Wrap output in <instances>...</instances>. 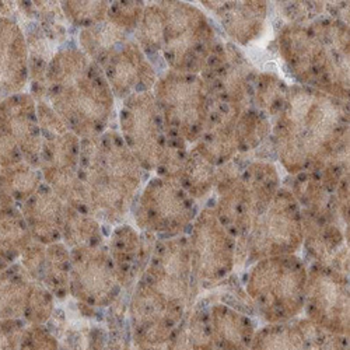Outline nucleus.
<instances>
[{"instance_id":"obj_1","label":"nucleus","mask_w":350,"mask_h":350,"mask_svg":"<svg viewBox=\"0 0 350 350\" xmlns=\"http://www.w3.org/2000/svg\"><path fill=\"white\" fill-rule=\"evenodd\" d=\"M275 152L293 175L321 171L349 149V105L310 85H290L275 120Z\"/></svg>"},{"instance_id":"obj_2","label":"nucleus","mask_w":350,"mask_h":350,"mask_svg":"<svg viewBox=\"0 0 350 350\" xmlns=\"http://www.w3.org/2000/svg\"><path fill=\"white\" fill-rule=\"evenodd\" d=\"M45 101L79 139H92L108 129L115 97L101 68L72 44L48 65Z\"/></svg>"},{"instance_id":"obj_3","label":"nucleus","mask_w":350,"mask_h":350,"mask_svg":"<svg viewBox=\"0 0 350 350\" xmlns=\"http://www.w3.org/2000/svg\"><path fill=\"white\" fill-rule=\"evenodd\" d=\"M77 172L90 213L105 227L124 224L146 180V172L120 132L107 129L80 139Z\"/></svg>"},{"instance_id":"obj_4","label":"nucleus","mask_w":350,"mask_h":350,"mask_svg":"<svg viewBox=\"0 0 350 350\" xmlns=\"http://www.w3.org/2000/svg\"><path fill=\"white\" fill-rule=\"evenodd\" d=\"M307 265L297 255L256 260L245 273L244 287L255 312L268 324L286 323L304 311Z\"/></svg>"},{"instance_id":"obj_5","label":"nucleus","mask_w":350,"mask_h":350,"mask_svg":"<svg viewBox=\"0 0 350 350\" xmlns=\"http://www.w3.org/2000/svg\"><path fill=\"white\" fill-rule=\"evenodd\" d=\"M301 208L290 189L279 188L252 221L248 236L236 243V267L248 268L256 260L296 255L303 248Z\"/></svg>"},{"instance_id":"obj_6","label":"nucleus","mask_w":350,"mask_h":350,"mask_svg":"<svg viewBox=\"0 0 350 350\" xmlns=\"http://www.w3.org/2000/svg\"><path fill=\"white\" fill-rule=\"evenodd\" d=\"M153 94L161 111L167 136L185 143L199 140L213 104L209 87L199 75L164 70Z\"/></svg>"},{"instance_id":"obj_7","label":"nucleus","mask_w":350,"mask_h":350,"mask_svg":"<svg viewBox=\"0 0 350 350\" xmlns=\"http://www.w3.org/2000/svg\"><path fill=\"white\" fill-rule=\"evenodd\" d=\"M164 21L163 56L168 68L181 73H203L219 42L209 20L184 2H161Z\"/></svg>"},{"instance_id":"obj_8","label":"nucleus","mask_w":350,"mask_h":350,"mask_svg":"<svg viewBox=\"0 0 350 350\" xmlns=\"http://www.w3.org/2000/svg\"><path fill=\"white\" fill-rule=\"evenodd\" d=\"M131 215L140 231L172 239L188 234L198 205L177 181L154 177L142 188Z\"/></svg>"},{"instance_id":"obj_9","label":"nucleus","mask_w":350,"mask_h":350,"mask_svg":"<svg viewBox=\"0 0 350 350\" xmlns=\"http://www.w3.org/2000/svg\"><path fill=\"white\" fill-rule=\"evenodd\" d=\"M192 272L200 290H211L224 282L236 268V240L205 206L188 231Z\"/></svg>"},{"instance_id":"obj_10","label":"nucleus","mask_w":350,"mask_h":350,"mask_svg":"<svg viewBox=\"0 0 350 350\" xmlns=\"http://www.w3.org/2000/svg\"><path fill=\"white\" fill-rule=\"evenodd\" d=\"M139 279L152 286L175 307L188 311L196 303L199 287L192 272L187 234L157 239L148 265Z\"/></svg>"},{"instance_id":"obj_11","label":"nucleus","mask_w":350,"mask_h":350,"mask_svg":"<svg viewBox=\"0 0 350 350\" xmlns=\"http://www.w3.org/2000/svg\"><path fill=\"white\" fill-rule=\"evenodd\" d=\"M121 136L140 167L156 171L167 146V131L153 92L133 94L120 109Z\"/></svg>"},{"instance_id":"obj_12","label":"nucleus","mask_w":350,"mask_h":350,"mask_svg":"<svg viewBox=\"0 0 350 350\" xmlns=\"http://www.w3.org/2000/svg\"><path fill=\"white\" fill-rule=\"evenodd\" d=\"M122 284L108 247L70 250L69 295L80 304L107 310L120 297Z\"/></svg>"},{"instance_id":"obj_13","label":"nucleus","mask_w":350,"mask_h":350,"mask_svg":"<svg viewBox=\"0 0 350 350\" xmlns=\"http://www.w3.org/2000/svg\"><path fill=\"white\" fill-rule=\"evenodd\" d=\"M187 311L139 279L128 304V321L135 350H165L167 340Z\"/></svg>"},{"instance_id":"obj_14","label":"nucleus","mask_w":350,"mask_h":350,"mask_svg":"<svg viewBox=\"0 0 350 350\" xmlns=\"http://www.w3.org/2000/svg\"><path fill=\"white\" fill-rule=\"evenodd\" d=\"M304 312L321 329L349 336V276L311 264L307 268Z\"/></svg>"},{"instance_id":"obj_15","label":"nucleus","mask_w":350,"mask_h":350,"mask_svg":"<svg viewBox=\"0 0 350 350\" xmlns=\"http://www.w3.org/2000/svg\"><path fill=\"white\" fill-rule=\"evenodd\" d=\"M100 68L113 97L121 101L133 94L153 92L159 77V72L132 37L116 45Z\"/></svg>"},{"instance_id":"obj_16","label":"nucleus","mask_w":350,"mask_h":350,"mask_svg":"<svg viewBox=\"0 0 350 350\" xmlns=\"http://www.w3.org/2000/svg\"><path fill=\"white\" fill-rule=\"evenodd\" d=\"M0 131L17 143L28 164L40 168L41 129L37 103L31 94H14L0 103Z\"/></svg>"},{"instance_id":"obj_17","label":"nucleus","mask_w":350,"mask_h":350,"mask_svg":"<svg viewBox=\"0 0 350 350\" xmlns=\"http://www.w3.org/2000/svg\"><path fill=\"white\" fill-rule=\"evenodd\" d=\"M157 237L129 226H115L108 239V251L118 273L122 290L132 291L150 259Z\"/></svg>"},{"instance_id":"obj_18","label":"nucleus","mask_w":350,"mask_h":350,"mask_svg":"<svg viewBox=\"0 0 350 350\" xmlns=\"http://www.w3.org/2000/svg\"><path fill=\"white\" fill-rule=\"evenodd\" d=\"M30 278L44 286L55 300L69 296L70 250L61 241L49 245L33 241L18 259Z\"/></svg>"},{"instance_id":"obj_19","label":"nucleus","mask_w":350,"mask_h":350,"mask_svg":"<svg viewBox=\"0 0 350 350\" xmlns=\"http://www.w3.org/2000/svg\"><path fill=\"white\" fill-rule=\"evenodd\" d=\"M37 103L41 129V170H77L80 139L68 129L46 101Z\"/></svg>"},{"instance_id":"obj_20","label":"nucleus","mask_w":350,"mask_h":350,"mask_svg":"<svg viewBox=\"0 0 350 350\" xmlns=\"http://www.w3.org/2000/svg\"><path fill=\"white\" fill-rule=\"evenodd\" d=\"M30 80L25 36L16 18L0 16V103L24 93Z\"/></svg>"},{"instance_id":"obj_21","label":"nucleus","mask_w":350,"mask_h":350,"mask_svg":"<svg viewBox=\"0 0 350 350\" xmlns=\"http://www.w3.org/2000/svg\"><path fill=\"white\" fill-rule=\"evenodd\" d=\"M65 203L42 183L40 188L18 206L33 241L44 245L62 241Z\"/></svg>"},{"instance_id":"obj_22","label":"nucleus","mask_w":350,"mask_h":350,"mask_svg":"<svg viewBox=\"0 0 350 350\" xmlns=\"http://www.w3.org/2000/svg\"><path fill=\"white\" fill-rule=\"evenodd\" d=\"M205 300L215 350H250L256 332L252 318L224 303Z\"/></svg>"},{"instance_id":"obj_23","label":"nucleus","mask_w":350,"mask_h":350,"mask_svg":"<svg viewBox=\"0 0 350 350\" xmlns=\"http://www.w3.org/2000/svg\"><path fill=\"white\" fill-rule=\"evenodd\" d=\"M219 17L232 40L248 45L259 38L268 17V2H203Z\"/></svg>"},{"instance_id":"obj_24","label":"nucleus","mask_w":350,"mask_h":350,"mask_svg":"<svg viewBox=\"0 0 350 350\" xmlns=\"http://www.w3.org/2000/svg\"><path fill=\"white\" fill-rule=\"evenodd\" d=\"M319 331L308 318L268 324L256 329L251 350H303Z\"/></svg>"},{"instance_id":"obj_25","label":"nucleus","mask_w":350,"mask_h":350,"mask_svg":"<svg viewBox=\"0 0 350 350\" xmlns=\"http://www.w3.org/2000/svg\"><path fill=\"white\" fill-rule=\"evenodd\" d=\"M165 350H215L205 299L195 303L184 314L171 332Z\"/></svg>"},{"instance_id":"obj_26","label":"nucleus","mask_w":350,"mask_h":350,"mask_svg":"<svg viewBox=\"0 0 350 350\" xmlns=\"http://www.w3.org/2000/svg\"><path fill=\"white\" fill-rule=\"evenodd\" d=\"M33 283L20 262L0 272V321L23 319Z\"/></svg>"},{"instance_id":"obj_27","label":"nucleus","mask_w":350,"mask_h":350,"mask_svg":"<svg viewBox=\"0 0 350 350\" xmlns=\"http://www.w3.org/2000/svg\"><path fill=\"white\" fill-rule=\"evenodd\" d=\"M62 243L69 250L101 247L105 244V226L89 212L65 206Z\"/></svg>"},{"instance_id":"obj_28","label":"nucleus","mask_w":350,"mask_h":350,"mask_svg":"<svg viewBox=\"0 0 350 350\" xmlns=\"http://www.w3.org/2000/svg\"><path fill=\"white\" fill-rule=\"evenodd\" d=\"M33 243L30 231L17 205L0 211V259L10 267Z\"/></svg>"},{"instance_id":"obj_29","label":"nucleus","mask_w":350,"mask_h":350,"mask_svg":"<svg viewBox=\"0 0 350 350\" xmlns=\"http://www.w3.org/2000/svg\"><path fill=\"white\" fill-rule=\"evenodd\" d=\"M129 38L131 33L105 18L93 27L80 30L79 45L80 49L100 66V64L105 59V56L116 45H120Z\"/></svg>"},{"instance_id":"obj_30","label":"nucleus","mask_w":350,"mask_h":350,"mask_svg":"<svg viewBox=\"0 0 350 350\" xmlns=\"http://www.w3.org/2000/svg\"><path fill=\"white\" fill-rule=\"evenodd\" d=\"M216 167L193 148L188 150L178 184L195 200H199L212 193L216 187Z\"/></svg>"},{"instance_id":"obj_31","label":"nucleus","mask_w":350,"mask_h":350,"mask_svg":"<svg viewBox=\"0 0 350 350\" xmlns=\"http://www.w3.org/2000/svg\"><path fill=\"white\" fill-rule=\"evenodd\" d=\"M42 183L41 170L25 160L0 172V192L8 195L17 206L30 198Z\"/></svg>"},{"instance_id":"obj_32","label":"nucleus","mask_w":350,"mask_h":350,"mask_svg":"<svg viewBox=\"0 0 350 350\" xmlns=\"http://www.w3.org/2000/svg\"><path fill=\"white\" fill-rule=\"evenodd\" d=\"M288 85L276 75L256 73L254 80V108L271 121L282 112Z\"/></svg>"},{"instance_id":"obj_33","label":"nucleus","mask_w":350,"mask_h":350,"mask_svg":"<svg viewBox=\"0 0 350 350\" xmlns=\"http://www.w3.org/2000/svg\"><path fill=\"white\" fill-rule=\"evenodd\" d=\"M163 33L164 21L160 5L144 6L142 18L133 33V40L142 48L144 55L148 56V59L153 66L156 59H160L159 56L163 49Z\"/></svg>"},{"instance_id":"obj_34","label":"nucleus","mask_w":350,"mask_h":350,"mask_svg":"<svg viewBox=\"0 0 350 350\" xmlns=\"http://www.w3.org/2000/svg\"><path fill=\"white\" fill-rule=\"evenodd\" d=\"M61 9L72 25L84 30L107 18L108 2H61Z\"/></svg>"},{"instance_id":"obj_35","label":"nucleus","mask_w":350,"mask_h":350,"mask_svg":"<svg viewBox=\"0 0 350 350\" xmlns=\"http://www.w3.org/2000/svg\"><path fill=\"white\" fill-rule=\"evenodd\" d=\"M55 297L44 286L34 282L31 287L30 299L23 315L27 325H45L49 323L55 312Z\"/></svg>"},{"instance_id":"obj_36","label":"nucleus","mask_w":350,"mask_h":350,"mask_svg":"<svg viewBox=\"0 0 350 350\" xmlns=\"http://www.w3.org/2000/svg\"><path fill=\"white\" fill-rule=\"evenodd\" d=\"M107 339L101 350H135L128 315L105 314Z\"/></svg>"},{"instance_id":"obj_37","label":"nucleus","mask_w":350,"mask_h":350,"mask_svg":"<svg viewBox=\"0 0 350 350\" xmlns=\"http://www.w3.org/2000/svg\"><path fill=\"white\" fill-rule=\"evenodd\" d=\"M143 10V2H115L109 5L107 18L132 34L142 18Z\"/></svg>"},{"instance_id":"obj_38","label":"nucleus","mask_w":350,"mask_h":350,"mask_svg":"<svg viewBox=\"0 0 350 350\" xmlns=\"http://www.w3.org/2000/svg\"><path fill=\"white\" fill-rule=\"evenodd\" d=\"M25 327L23 319L0 321V350H18Z\"/></svg>"},{"instance_id":"obj_39","label":"nucleus","mask_w":350,"mask_h":350,"mask_svg":"<svg viewBox=\"0 0 350 350\" xmlns=\"http://www.w3.org/2000/svg\"><path fill=\"white\" fill-rule=\"evenodd\" d=\"M349 336L336 335L321 329L303 350H347Z\"/></svg>"},{"instance_id":"obj_40","label":"nucleus","mask_w":350,"mask_h":350,"mask_svg":"<svg viewBox=\"0 0 350 350\" xmlns=\"http://www.w3.org/2000/svg\"><path fill=\"white\" fill-rule=\"evenodd\" d=\"M24 161L17 143L5 132L0 131V172Z\"/></svg>"},{"instance_id":"obj_41","label":"nucleus","mask_w":350,"mask_h":350,"mask_svg":"<svg viewBox=\"0 0 350 350\" xmlns=\"http://www.w3.org/2000/svg\"><path fill=\"white\" fill-rule=\"evenodd\" d=\"M16 205V203L5 193L0 192V211H3L5 208H9V206H13Z\"/></svg>"},{"instance_id":"obj_42","label":"nucleus","mask_w":350,"mask_h":350,"mask_svg":"<svg viewBox=\"0 0 350 350\" xmlns=\"http://www.w3.org/2000/svg\"><path fill=\"white\" fill-rule=\"evenodd\" d=\"M9 268V265L6 264V262H3L2 259H0V272H3L5 269H8Z\"/></svg>"},{"instance_id":"obj_43","label":"nucleus","mask_w":350,"mask_h":350,"mask_svg":"<svg viewBox=\"0 0 350 350\" xmlns=\"http://www.w3.org/2000/svg\"><path fill=\"white\" fill-rule=\"evenodd\" d=\"M347 350H349V349H347Z\"/></svg>"},{"instance_id":"obj_44","label":"nucleus","mask_w":350,"mask_h":350,"mask_svg":"<svg viewBox=\"0 0 350 350\" xmlns=\"http://www.w3.org/2000/svg\"><path fill=\"white\" fill-rule=\"evenodd\" d=\"M250 350H251V349H250Z\"/></svg>"},{"instance_id":"obj_45","label":"nucleus","mask_w":350,"mask_h":350,"mask_svg":"<svg viewBox=\"0 0 350 350\" xmlns=\"http://www.w3.org/2000/svg\"><path fill=\"white\" fill-rule=\"evenodd\" d=\"M18 350H20V349H18Z\"/></svg>"}]
</instances>
